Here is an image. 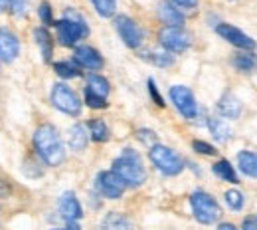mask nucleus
Masks as SVG:
<instances>
[{"label": "nucleus", "mask_w": 257, "mask_h": 230, "mask_svg": "<svg viewBox=\"0 0 257 230\" xmlns=\"http://www.w3.org/2000/svg\"><path fill=\"white\" fill-rule=\"evenodd\" d=\"M73 56H75V62L79 66L87 67V69H101L103 67V58L91 46H79Z\"/></svg>", "instance_id": "13"}, {"label": "nucleus", "mask_w": 257, "mask_h": 230, "mask_svg": "<svg viewBox=\"0 0 257 230\" xmlns=\"http://www.w3.org/2000/svg\"><path fill=\"white\" fill-rule=\"evenodd\" d=\"M85 92H91L95 94L99 98H105L107 99V94H109V82L103 78V75H97V73H91L87 78V88Z\"/></svg>", "instance_id": "22"}, {"label": "nucleus", "mask_w": 257, "mask_h": 230, "mask_svg": "<svg viewBox=\"0 0 257 230\" xmlns=\"http://www.w3.org/2000/svg\"><path fill=\"white\" fill-rule=\"evenodd\" d=\"M18 54H20V42H18L16 34L0 28V60L10 64L18 58Z\"/></svg>", "instance_id": "12"}, {"label": "nucleus", "mask_w": 257, "mask_h": 230, "mask_svg": "<svg viewBox=\"0 0 257 230\" xmlns=\"http://www.w3.org/2000/svg\"><path fill=\"white\" fill-rule=\"evenodd\" d=\"M170 99L176 105V109L186 117V119H194L198 115V103L194 99V94L184 88V86H172L170 88Z\"/></svg>", "instance_id": "9"}, {"label": "nucleus", "mask_w": 257, "mask_h": 230, "mask_svg": "<svg viewBox=\"0 0 257 230\" xmlns=\"http://www.w3.org/2000/svg\"><path fill=\"white\" fill-rule=\"evenodd\" d=\"M38 12H40V18H42V22H44V24H54L52 8H50V4H48V2H42V4H40V8H38Z\"/></svg>", "instance_id": "32"}, {"label": "nucleus", "mask_w": 257, "mask_h": 230, "mask_svg": "<svg viewBox=\"0 0 257 230\" xmlns=\"http://www.w3.org/2000/svg\"><path fill=\"white\" fill-rule=\"evenodd\" d=\"M52 103L67 115H79L81 111V101L77 94L65 84H56L52 88Z\"/></svg>", "instance_id": "6"}, {"label": "nucleus", "mask_w": 257, "mask_h": 230, "mask_svg": "<svg viewBox=\"0 0 257 230\" xmlns=\"http://www.w3.org/2000/svg\"><path fill=\"white\" fill-rule=\"evenodd\" d=\"M85 103H87L89 107H93V109H101V107L107 105V99L99 98V96L91 94V92H85Z\"/></svg>", "instance_id": "31"}, {"label": "nucleus", "mask_w": 257, "mask_h": 230, "mask_svg": "<svg viewBox=\"0 0 257 230\" xmlns=\"http://www.w3.org/2000/svg\"><path fill=\"white\" fill-rule=\"evenodd\" d=\"M225 202H227V206L231 210H239L243 206V195L239 191H235V189H229L225 193Z\"/></svg>", "instance_id": "29"}, {"label": "nucleus", "mask_w": 257, "mask_h": 230, "mask_svg": "<svg viewBox=\"0 0 257 230\" xmlns=\"http://www.w3.org/2000/svg\"><path fill=\"white\" fill-rule=\"evenodd\" d=\"M103 230H133V224L127 216H123L119 212H111L103 220Z\"/></svg>", "instance_id": "23"}, {"label": "nucleus", "mask_w": 257, "mask_h": 230, "mask_svg": "<svg viewBox=\"0 0 257 230\" xmlns=\"http://www.w3.org/2000/svg\"><path fill=\"white\" fill-rule=\"evenodd\" d=\"M218 111L225 119H237L239 113H241V101L231 94H225L218 101Z\"/></svg>", "instance_id": "16"}, {"label": "nucleus", "mask_w": 257, "mask_h": 230, "mask_svg": "<svg viewBox=\"0 0 257 230\" xmlns=\"http://www.w3.org/2000/svg\"><path fill=\"white\" fill-rule=\"evenodd\" d=\"M159 18L162 20L164 26H170V28H182V24H184L182 12L170 2H161L159 4Z\"/></svg>", "instance_id": "15"}, {"label": "nucleus", "mask_w": 257, "mask_h": 230, "mask_svg": "<svg viewBox=\"0 0 257 230\" xmlns=\"http://www.w3.org/2000/svg\"><path fill=\"white\" fill-rule=\"evenodd\" d=\"M6 4H8V0H0V12L6 8Z\"/></svg>", "instance_id": "40"}, {"label": "nucleus", "mask_w": 257, "mask_h": 230, "mask_svg": "<svg viewBox=\"0 0 257 230\" xmlns=\"http://www.w3.org/2000/svg\"><path fill=\"white\" fill-rule=\"evenodd\" d=\"M87 131H85V127L83 125H79V123H75L69 133H67V143H69V147L73 149V151H83L85 147H87Z\"/></svg>", "instance_id": "17"}, {"label": "nucleus", "mask_w": 257, "mask_h": 230, "mask_svg": "<svg viewBox=\"0 0 257 230\" xmlns=\"http://www.w3.org/2000/svg\"><path fill=\"white\" fill-rule=\"evenodd\" d=\"M67 230H79L77 220H67Z\"/></svg>", "instance_id": "39"}, {"label": "nucleus", "mask_w": 257, "mask_h": 230, "mask_svg": "<svg viewBox=\"0 0 257 230\" xmlns=\"http://www.w3.org/2000/svg\"><path fill=\"white\" fill-rule=\"evenodd\" d=\"M190 204H192V212L194 216H196V220L202 222V224H214L220 218V214H222L218 202L210 197L208 193H204V191L192 193Z\"/></svg>", "instance_id": "5"}, {"label": "nucleus", "mask_w": 257, "mask_h": 230, "mask_svg": "<svg viewBox=\"0 0 257 230\" xmlns=\"http://www.w3.org/2000/svg\"><path fill=\"white\" fill-rule=\"evenodd\" d=\"M93 6H95L97 14L103 16V18H111L115 14V6H117V0H91Z\"/></svg>", "instance_id": "26"}, {"label": "nucleus", "mask_w": 257, "mask_h": 230, "mask_svg": "<svg viewBox=\"0 0 257 230\" xmlns=\"http://www.w3.org/2000/svg\"><path fill=\"white\" fill-rule=\"evenodd\" d=\"M192 149L196 153H202V155H214L216 149L212 145H208L206 141H192Z\"/></svg>", "instance_id": "33"}, {"label": "nucleus", "mask_w": 257, "mask_h": 230, "mask_svg": "<svg viewBox=\"0 0 257 230\" xmlns=\"http://www.w3.org/2000/svg\"><path fill=\"white\" fill-rule=\"evenodd\" d=\"M34 38H36V44H38V46H40V50H42L44 60H46V62H50V58H52V48H54L52 36L48 34L46 28H36V30H34Z\"/></svg>", "instance_id": "21"}, {"label": "nucleus", "mask_w": 257, "mask_h": 230, "mask_svg": "<svg viewBox=\"0 0 257 230\" xmlns=\"http://www.w3.org/2000/svg\"><path fill=\"white\" fill-rule=\"evenodd\" d=\"M8 6L14 16H22L26 12V0H8Z\"/></svg>", "instance_id": "34"}, {"label": "nucleus", "mask_w": 257, "mask_h": 230, "mask_svg": "<svg viewBox=\"0 0 257 230\" xmlns=\"http://www.w3.org/2000/svg\"><path fill=\"white\" fill-rule=\"evenodd\" d=\"M115 30L128 48H139L143 44V30L128 16H117L115 18Z\"/></svg>", "instance_id": "10"}, {"label": "nucleus", "mask_w": 257, "mask_h": 230, "mask_svg": "<svg viewBox=\"0 0 257 230\" xmlns=\"http://www.w3.org/2000/svg\"><path fill=\"white\" fill-rule=\"evenodd\" d=\"M212 171H214L216 177L224 179V181H227V183H239V179H237L233 167L227 163V161H218V163H214Z\"/></svg>", "instance_id": "24"}, {"label": "nucleus", "mask_w": 257, "mask_h": 230, "mask_svg": "<svg viewBox=\"0 0 257 230\" xmlns=\"http://www.w3.org/2000/svg\"><path fill=\"white\" fill-rule=\"evenodd\" d=\"M208 127H210V131H212V135H214V139H216V141H220V143H225V141L231 137V129H229V125H227V121H225V119H220V117H210Z\"/></svg>", "instance_id": "20"}, {"label": "nucleus", "mask_w": 257, "mask_h": 230, "mask_svg": "<svg viewBox=\"0 0 257 230\" xmlns=\"http://www.w3.org/2000/svg\"><path fill=\"white\" fill-rule=\"evenodd\" d=\"M54 69L58 75L62 78H77L79 75V67L75 66L73 62H56L54 64Z\"/></svg>", "instance_id": "28"}, {"label": "nucleus", "mask_w": 257, "mask_h": 230, "mask_svg": "<svg viewBox=\"0 0 257 230\" xmlns=\"http://www.w3.org/2000/svg\"><path fill=\"white\" fill-rule=\"evenodd\" d=\"M233 66L237 67L239 71H251V69H255V66H257V58L253 54H249V52L237 54V56L233 58Z\"/></svg>", "instance_id": "25"}, {"label": "nucleus", "mask_w": 257, "mask_h": 230, "mask_svg": "<svg viewBox=\"0 0 257 230\" xmlns=\"http://www.w3.org/2000/svg\"><path fill=\"white\" fill-rule=\"evenodd\" d=\"M237 167L241 169L243 175L257 179V155L251 151H241L237 155Z\"/></svg>", "instance_id": "19"}, {"label": "nucleus", "mask_w": 257, "mask_h": 230, "mask_svg": "<svg viewBox=\"0 0 257 230\" xmlns=\"http://www.w3.org/2000/svg\"><path fill=\"white\" fill-rule=\"evenodd\" d=\"M149 94H151V98L155 99V103H157L159 107H164V99L161 98V94H159V90H157L155 80H149Z\"/></svg>", "instance_id": "35"}, {"label": "nucleus", "mask_w": 257, "mask_h": 230, "mask_svg": "<svg viewBox=\"0 0 257 230\" xmlns=\"http://www.w3.org/2000/svg\"><path fill=\"white\" fill-rule=\"evenodd\" d=\"M60 212L65 220H79L83 216V208L73 193H64L60 198Z\"/></svg>", "instance_id": "14"}, {"label": "nucleus", "mask_w": 257, "mask_h": 230, "mask_svg": "<svg viewBox=\"0 0 257 230\" xmlns=\"http://www.w3.org/2000/svg\"><path fill=\"white\" fill-rule=\"evenodd\" d=\"M113 171L127 183V187H139L147 179V171L143 167V161H141L139 153H135L133 149H125L123 155L113 161Z\"/></svg>", "instance_id": "2"}, {"label": "nucleus", "mask_w": 257, "mask_h": 230, "mask_svg": "<svg viewBox=\"0 0 257 230\" xmlns=\"http://www.w3.org/2000/svg\"><path fill=\"white\" fill-rule=\"evenodd\" d=\"M97 189L105 198L117 200V198L123 197V193L127 189V183L115 171H101L97 175Z\"/></svg>", "instance_id": "8"}, {"label": "nucleus", "mask_w": 257, "mask_h": 230, "mask_svg": "<svg viewBox=\"0 0 257 230\" xmlns=\"http://www.w3.org/2000/svg\"><path fill=\"white\" fill-rule=\"evenodd\" d=\"M149 157H151V161L155 163V167H157L161 173L168 175V177H174V175H178V173L184 169L182 157H180L176 151H172L170 147H164V145H155V147H151Z\"/></svg>", "instance_id": "4"}, {"label": "nucleus", "mask_w": 257, "mask_h": 230, "mask_svg": "<svg viewBox=\"0 0 257 230\" xmlns=\"http://www.w3.org/2000/svg\"><path fill=\"white\" fill-rule=\"evenodd\" d=\"M137 137L147 145V147H155L157 145V133L151 131V129H139Z\"/></svg>", "instance_id": "30"}, {"label": "nucleus", "mask_w": 257, "mask_h": 230, "mask_svg": "<svg viewBox=\"0 0 257 230\" xmlns=\"http://www.w3.org/2000/svg\"><path fill=\"white\" fill-rule=\"evenodd\" d=\"M159 40H161V46L168 52H174V54H180L184 50L190 48L192 44V36L182 30V28H170V26H164L159 34Z\"/></svg>", "instance_id": "7"}, {"label": "nucleus", "mask_w": 257, "mask_h": 230, "mask_svg": "<svg viewBox=\"0 0 257 230\" xmlns=\"http://www.w3.org/2000/svg\"><path fill=\"white\" fill-rule=\"evenodd\" d=\"M34 145H36L38 155L42 157V161L46 165L58 167V165L64 163L65 159L64 145H62L60 133H58V129L54 125H50V123L40 125L36 129V133H34Z\"/></svg>", "instance_id": "1"}, {"label": "nucleus", "mask_w": 257, "mask_h": 230, "mask_svg": "<svg viewBox=\"0 0 257 230\" xmlns=\"http://www.w3.org/2000/svg\"><path fill=\"white\" fill-rule=\"evenodd\" d=\"M143 58H145L147 62H151V64H155V66H159V67H168L174 64V58L170 56L168 50H157V48H153V50L143 52Z\"/></svg>", "instance_id": "18"}, {"label": "nucleus", "mask_w": 257, "mask_h": 230, "mask_svg": "<svg viewBox=\"0 0 257 230\" xmlns=\"http://www.w3.org/2000/svg\"><path fill=\"white\" fill-rule=\"evenodd\" d=\"M176 6H180V8H194L196 4H198V0H172Z\"/></svg>", "instance_id": "36"}, {"label": "nucleus", "mask_w": 257, "mask_h": 230, "mask_svg": "<svg viewBox=\"0 0 257 230\" xmlns=\"http://www.w3.org/2000/svg\"><path fill=\"white\" fill-rule=\"evenodd\" d=\"M218 230H237L233 224H229V222H222L220 226H218Z\"/></svg>", "instance_id": "38"}, {"label": "nucleus", "mask_w": 257, "mask_h": 230, "mask_svg": "<svg viewBox=\"0 0 257 230\" xmlns=\"http://www.w3.org/2000/svg\"><path fill=\"white\" fill-rule=\"evenodd\" d=\"M89 133L95 141H107L109 139V129H107L105 121H101V119H93L89 123Z\"/></svg>", "instance_id": "27"}, {"label": "nucleus", "mask_w": 257, "mask_h": 230, "mask_svg": "<svg viewBox=\"0 0 257 230\" xmlns=\"http://www.w3.org/2000/svg\"><path fill=\"white\" fill-rule=\"evenodd\" d=\"M243 230H257V222L255 220H245L243 222Z\"/></svg>", "instance_id": "37"}, {"label": "nucleus", "mask_w": 257, "mask_h": 230, "mask_svg": "<svg viewBox=\"0 0 257 230\" xmlns=\"http://www.w3.org/2000/svg\"><path fill=\"white\" fill-rule=\"evenodd\" d=\"M216 32L220 34L224 40H227L229 44H233V46H237V48H241V50L251 52V50L255 48V40H253L251 36L243 34L239 28H233L231 24H220V26L216 28Z\"/></svg>", "instance_id": "11"}, {"label": "nucleus", "mask_w": 257, "mask_h": 230, "mask_svg": "<svg viewBox=\"0 0 257 230\" xmlns=\"http://www.w3.org/2000/svg\"><path fill=\"white\" fill-rule=\"evenodd\" d=\"M56 28H58V40L64 44V46H73L77 44L81 38H85L89 34L87 24L83 22V18L77 14V12H71L67 10L65 12V18L56 22Z\"/></svg>", "instance_id": "3"}]
</instances>
